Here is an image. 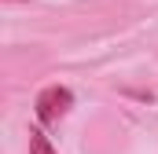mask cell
I'll return each instance as SVG.
<instances>
[{
	"label": "cell",
	"mask_w": 158,
	"mask_h": 154,
	"mask_svg": "<svg viewBox=\"0 0 158 154\" xmlns=\"http://www.w3.org/2000/svg\"><path fill=\"white\" fill-rule=\"evenodd\" d=\"M30 154H59V151L52 147V140L40 128H30Z\"/></svg>",
	"instance_id": "2"
},
{
	"label": "cell",
	"mask_w": 158,
	"mask_h": 154,
	"mask_svg": "<svg viewBox=\"0 0 158 154\" xmlns=\"http://www.w3.org/2000/svg\"><path fill=\"white\" fill-rule=\"evenodd\" d=\"M70 107H74V92H70L66 84H48V88H40L37 103H33L40 125H59L63 117L70 114Z\"/></svg>",
	"instance_id": "1"
}]
</instances>
